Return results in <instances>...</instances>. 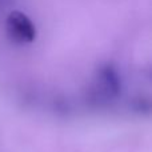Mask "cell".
Listing matches in <instances>:
<instances>
[{
	"mask_svg": "<svg viewBox=\"0 0 152 152\" xmlns=\"http://www.w3.org/2000/svg\"><path fill=\"white\" fill-rule=\"evenodd\" d=\"M89 3V1H88ZM88 3H86V4H88ZM86 4H83V5H86ZM83 5H81V7H83ZM79 8H80V7H79ZM74 11H76V10H74ZM74 11H71V12H74ZM71 12H69V13H71ZM67 15H68V13H67ZM67 15H64V16H67ZM64 16H63V18H64ZM61 19V18H60ZM60 19H58V20H60ZM58 20H56V21H58ZM53 23H55V21H53ZM52 23V24H53ZM50 26H51V24H50ZM50 26H48V27H50ZM45 28H47V27H45Z\"/></svg>",
	"mask_w": 152,
	"mask_h": 152,
	"instance_id": "obj_1",
	"label": "cell"
}]
</instances>
